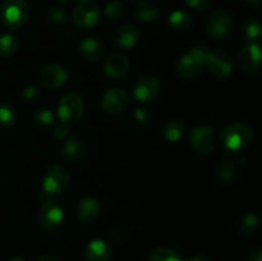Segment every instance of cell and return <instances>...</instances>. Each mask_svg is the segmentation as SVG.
Segmentation results:
<instances>
[{"instance_id":"34","label":"cell","mask_w":262,"mask_h":261,"mask_svg":"<svg viewBox=\"0 0 262 261\" xmlns=\"http://www.w3.org/2000/svg\"><path fill=\"white\" fill-rule=\"evenodd\" d=\"M186 3L194 12H204L209 7L210 0H186Z\"/></svg>"},{"instance_id":"41","label":"cell","mask_w":262,"mask_h":261,"mask_svg":"<svg viewBox=\"0 0 262 261\" xmlns=\"http://www.w3.org/2000/svg\"><path fill=\"white\" fill-rule=\"evenodd\" d=\"M9 261H26V260L23 257H14V258H12V260H9Z\"/></svg>"},{"instance_id":"11","label":"cell","mask_w":262,"mask_h":261,"mask_svg":"<svg viewBox=\"0 0 262 261\" xmlns=\"http://www.w3.org/2000/svg\"><path fill=\"white\" fill-rule=\"evenodd\" d=\"M238 67L246 74H256L261 69V49L258 44H247L238 54Z\"/></svg>"},{"instance_id":"14","label":"cell","mask_w":262,"mask_h":261,"mask_svg":"<svg viewBox=\"0 0 262 261\" xmlns=\"http://www.w3.org/2000/svg\"><path fill=\"white\" fill-rule=\"evenodd\" d=\"M68 79V73L66 68H63L59 64H49L43 67L40 72V82L41 86L45 89H56V87L63 86Z\"/></svg>"},{"instance_id":"4","label":"cell","mask_w":262,"mask_h":261,"mask_svg":"<svg viewBox=\"0 0 262 261\" xmlns=\"http://www.w3.org/2000/svg\"><path fill=\"white\" fill-rule=\"evenodd\" d=\"M28 15L30 8L25 0H5L0 7V23L9 30L22 27Z\"/></svg>"},{"instance_id":"31","label":"cell","mask_w":262,"mask_h":261,"mask_svg":"<svg viewBox=\"0 0 262 261\" xmlns=\"http://www.w3.org/2000/svg\"><path fill=\"white\" fill-rule=\"evenodd\" d=\"M124 14V5L119 0H113L105 7V17L110 20H118Z\"/></svg>"},{"instance_id":"29","label":"cell","mask_w":262,"mask_h":261,"mask_svg":"<svg viewBox=\"0 0 262 261\" xmlns=\"http://www.w3.org/2000/svg\"><path fill=\"white\" fill-rule=\"evenodd\" d=\"M147 261H182L181 256L171 248L160 247L154 250L148 256Z\"/></svg>"},{"instance_id":"26","label":"cell","mask_w":262,"mask_h":261,"mask_svg":"<svg viewBox=\"0 0 262 261\" xmlns=\"http://www.w3.org/2000/svg\"><path fill=\"white\" fill-rule=\"evenodd\" d=\"M235 174H237L235 165L232 161L227 160L217 166L215 177H216V181L219 182L220 184H229L234 181Z\"/></svg>"},{"instance_id":"38","label":"cell","mask_w":262,"mask_h":261,"mask_svg":"<svg viewBox=\"0 0 262 261\" xmlns=\"http://www.w3.org/2000/svg\"><path fill=\"white\" fill-rule=\"evenodd\" d=\"M184 261H209V258H207L205 255H193Z\"/></svg>"},{"instance_id":"2","label":"cell","mask_w":262,"mask_h":261,"mask_svg":"<svg viewBox=\"0 0 262 261\" xmlns=\"http://www.w3.org/2000/svg\"><path fill=\"white\" fill-rule=\"evenodd\" d=\"M69 184V174L60 164H53L45 171L42 181V189L40 193L41 202L54 199L63 193Z\"/></svg>"},{"instance_id":"1","label":"cell","mask_w":262,"mask_h":261,"mask_svg":"<svg viewBox=\"0 0 262 261\" xmlns=\"http://www.w3.org/2000/svg\"><path fill=\"white\" fill-rule=\"evenodd\" d=\"M253 137L252 129L243 123H230L220 132L223 147L229 153H238L247 147Z\"/></svg>"},{"instance_id":"20","label":"cell","mask_w":262,"mask_h":261,"mask_svg":"<svg viewBox=\"0 0 262 261\" xmlns=\"http://www.w3.org/2000/svg\"><path fill=\"white\" fill-rule=\"evenodd\" d=\"M86 261H109L112 251L109 245L102 240H92L84 248Z\"/></svg>"},{"instance_id":"5","label":"cell","mask_w":262,"mask_h":261,"mask_svg":"<svg viewBox=\"0 0 262 261\" xmlns=\"http://www.w3.org/2000/svg\"><path fill=\"white\" fill-rule=\"evenodd\" d=\"M84 112L83 100L77 94H67L58 104V117L61 123H76L82 118Z\"/></svg>"},{"instance_id":"3","label":"cell","mask_w":262,"mask_h":261,"mask_svg":"<svg viewBox=\"0 0 262 261\" xmlns=\"http://www.w3.org/2000/svg\"><path fill=\"white\" fill-rule=\"evenodd\" d=\"M209 51L210 49L207 46H194V48L189 49L179 59L178 66H177V72H178L179 77L186 81L196 78L200 71L204 68Z\"/></svg>"},{"instance_id":"28","label":"cell","mask_w":262,"mask_h":261,"mask_svg":"<svg viewBox=\"0 0 262 261\" xmlns=\"http://www.w3.org/2000/svg\"><path fill=\"white\" fill-rule=\"evenodd\" d=\"M32 120L35 125L40 129L46 130L53 125L54 123V114L49 109H40L33 113Z\"/></svg>"},{"instance_id":"22","label":"cell","mask_w":262,"mask_h":261,"mask_svg":"<svg viewBox=\"0 0 262 261\" xmlns=\"http://www.w3.org/2000/svg\"><path fill=\"white\" fill-rule=\"evenodd\" d=\"M242 32L247 44H258L260 45L262 30L261 25L255 18H247L242 25Z\"/></svg>"},{"instance_id":"39","label":"cell","mask_w":262,"mask_h":261,"mask_svg":"<svg viewBox=\"0 0 262 261\" xmlns=\"http://www.w3.org/2000/svg\"><path fill=\"white\" fill-rule=\"evenodd\" d=\"M37 261H61V260L54 255H42Z\"/></svg>"},{"instance_id":"16","label":"cell","mask_w":262,"mask_h":261,"mask_svg":"<svg viewBox=\"0 0 262 261\" xmlns=\"http://www.w3.org/2000/svg\"><path fill=\"white\" fill-rule=\"evenodd\" d=\"M100 210L101 207H100L99 200L92 196H84L78 202L77 216L84 224H91L99 217Z\"/></svg>"},{"instance_id":"30","label":"cell","mask_w":262,"mask_h":261,"mask_svg":"<svg viewBox=\"0 0 262 261\" xmlns=\"http://www.w3.org/2000/svg\"><path fill=\"white\" fill-rule=\"evenodd\" d=\"M17 122V113L14 107L9 104H0V125L5 128H9L15 124Z\"/></svg>"},{"instance_id":"40","label":"cell","mask_w":262,"mask_h":261,"mask_svg":"<svg viewBox=\"0 0 262 261\" xmlns=\"http://www.w3.org/2000/svg\"><path fill=\"white\" fill-rule=\"evenodd\" d=\"M246 4L251 8H260L261 0H246Z\"/></svg>"},{"instance_id":"24","label":"cell","mask_w":262,"mask_h":261,"mask_svg":"<svg viewBox=\"0 0 262 261\" xmlns=\"http://www.w3.org/2000/svg\"><path fill=\"white\" fill-rule=\"evenodd\" d=\"M184 132H186V125L179 120H171L168 122L163 128V135L166 141L169 142H177L183 137Z\"/></svg>"},{"instance_id":"33","label":"cell","mask_w":262,"mask_h":261,"mask_svg":"<svg viewBox=\"0 0 262 261\" xmlns=\"http://www.w3.org/2000/svg\"><path fill=\"white\" fill-rule=\"evenodd\" d=\"M41 90L36 86H28L23 90L22 96L26 101H35L37 97H40Z\"/></svg>"},{"instance_id":"35","label":"cell","mask_w":262,"mask_h":261,"mask_svg":"<svg viewBox=\"0 0 262 261\" xmlns=\"http://www.w3.org/2000/svg\"><path fill=\"white\" fill-rule=\"evenodd\" d=\"M150 114L146 109H142V107H138V109L135 110L133 113V119L138 123V124H146V123L150 120Z\"/></svg>"},{"instance_id":"36","label":"cell","mask_w":262,"mask_h":261,"mask_svg":"<svg viewBox=\"0 0 262 261\" xmlns=\"http://www.w3.org/2000/svg\"><path fill=\"white\" fill-rule=\"evenodd\" d=\"M68 132L69 128L67 127L64 123H60V124H59L58 127H55V129H54V137L58 138V140H64V138L68 136Z\"/></svg>"},{"instance_id":"17","label":"cell","mask_w":262,"mask_h":261,"mask_svg":"<svg viewBox=\"0 0 262 261\" xmlns=\"http://www.w3.org/2000/svg\"><path fill=\"white\" fill-rule=\"evenodd\" d=\"M129 67L130 63L127 56L122 54H114L105 61L104 73L110 78H122L128 73Z\"/></svg>"},{"instance_id":"10","label":"cell","mask_w":262,"mask_h":261,"mask_svg":"<svg viewBox=\"0 0 262 261\" xmlns=\"http://www.w3.org/2000/svg\"><path fill=\"white\" fill-rule=\"evenodd\" d=\"M189 142L192 147L201 155H209L215 148L214 129L207 125H197L191 130Z\"/></svg>"},{"instance_id":"13","label":"cell","mask_w":262,"mask_h":261,"mask_svg":"<svg viewBox=\"0 0 262 261\" xmlns=\"http://www.w3.org/2000/svg\"><path fill=\"white\" fill-rule=\"evenodd\" d=\"M140 37L141 33L137 26L132 25V23H124L113 32L112 42L117 49L129 50L138 42Z\"/></svg>"},{"instance_id":"27","label":"cell","mask_w":262,"mask_h":261,"mask_svg":"<svg viewBox=\"0 0 262 261\" xmlns=\"http://www.w3.org/2000/svg\"><path fill=\"white\" fill-rule=\"evenodd\" d=\"M258 228V219L255 214H247L239 220L238 223V232L243 237H250V235L255 234L256 230Z\"/></svg>"},{"instance_id":"9","label":"cell","mask_w":262,"mask_h":261,"mask_svg":"<svg viewBox=\"0 0 262 261\" xmlns=\"http://www.w3.org/2000/svg\"><path fill=\"white\" fill-rule=\"evenodd\" d=\"M64 212L60 204L54 199L45 200L41 202L40 212H38V222L40 225L46 230H54L63 222Z\"/></svg>"},{"instance_id":"37","label":"cell","mask_w":262,"mask_h":261,"mask_svg":"<svg viewBox=\"0 0 262 261\" xmlns=\"http://www.w3.org/2000/svg\"><path fill=\"white\" fill-rule=\"evenodd\" d=\"M248 261H262V250L261 247H255L250 252Z\"/></svg>"},{"instance_id":"6","label":"cell","mask_w":262,"mask_h":261,"mask_svg":"<svg viewBox=\"0 0 262 261\" xmlns=\"http://www.w3.org/2000/svg\"><path fill=\"white\" fill-rule=\"evenodd\" d=\"M204 67L211 76L219 79L228 78L233 72L232 58L220 49L209 51Z\"/></svg>"},{"instance_id":"23","label":"cell","mask_w":262,"mask_h":261,"mask_svg":"<svg viewBox=\"0 0 262 261\" xmlns=\"http://www.w3.org/2000/svg\"><path fill=\"white\" fill-rule=\"evenodd\" d=\"M168 23L174 31H183L192 25V17L186 10H174L169 15Z\"/></svg>"},{"instance_id":"19","label":"cell","mask_w":262,"mask_h":261,"mask_svg":"<svg viewBox=\"0 0 262 261\" xmlns=\"http://www.w3.org/2000/svg\"><path fill=\"white\" fill-rule=\"evenodd\" d=\"M79 54L89 61H99L104 58L105 48L94 37H87L79 44Z\"/></svg>"},{"instance_id":"25","label":"cell","mask_w":262,"mask_h":261,"mask_svg":"<svg viewBox=\"0 0 262 261\" xmlns=\"http://www.w3.org/2000/svg\"><path fill=\"white\" fill-rule=\"evenodd\" d=\"M18 48H19V41L15 35L5 33V35L0 36V55L3 58H9V56L14 55Z\"/></svg>"},{"instance_id":"21","label":"cell","mask_w":262,"mask_h":261,"mask_svg":"<svg viewBox=\"0 0 262 261\" xmlns=\"http://www.w3.org/2000/svg\"><path fill=\"white\" fill-rule=\"evenodd\" d=\"M133 14L141 22H154L160 14V9L155 3L143 0V2L137 3L135 5Z\"/></svg>"},{"instance_id":"12","label":"cell","mask_w":262,"mask_h":261,"mask_svg":"<svg viewBox=\"0 0 262 261\" xmlns=\"http://www.w3.org/2000/svg\"><path fill=\"white\" fill-rule=\"evenodd\" d=\"M232 30V18L224 9H217L211 13L206 22V31L215 40L224 38Z\"/></svg>"},{"instance_id":"7","label":"cell","mask_w":262,"mask_h":261,"mask_svg":"<svg viewBox=\"0 0 262 261\" xmlns=\"http://www.w3.org/2000/svg\"><path fill=\"white\" fill-rule=\"evenodd\" d=\"M72 19L78 27L92 28L99 23L100 8L94 0L79 2L72 12Z\"/></svg>"},{"instance_id":"18","label":"cell","mask_w":262,"mask_h":261,"mask_svg":"<svg viewBox=\"0 0 262 261\" xmlns=\"http://www.w3.org/2000/svg\"><path fill=\"white\" fill-rule=\"evenodd\" d=\"M87 153V143L83 138L74 137L67 141L63 147L64 160L69 163H78Z\"/></svg>"},{"instance_id":"32","label":"cell","mask_w":262,"mask_h":261,"mask_svg":"<svg viewBox=\"0 0 262 261\" xmlns=\"http://www.w3.org/2000/svg\"><path fill=\"white\" fill-rule=\"evenodd\" d=\"M46 19L51 25H61V23L66 22V12L63 9H60V8L51 7L46 12Z\"/></svg>"},{"instance_id":"42","label":"cell","mask_w":262,"mask_h":261,"mask_svg":"<svg viewBox=\"0 0 262 261\" xmlns=\"http://www.w3.org/2000/svg\"><path fill=\"white\" fill-rule=\"evenodd\" d=\"M76 2L79 3V2H86V0H76Z\"/></svg>"},{"instance_id":"8","label":"cell","mask_w":262,"mask_h":261,"mask_svg":"<svg viewBox=\"0 0 262 261\" xmlns=\"http://www.w3.org/2000/svg\"><path fill=\"white\" fill-rule=\"evenodd\" d=\"M101 109L105 113L109 114H120L124 113L129 106V96H128L127 91L122 87H114L110 89L102 95L101 101Z\"/></svg>"},{"instance_id":"15","label":"cell","mask_w":262,"mask_h":261,"mask_svg":"<svg viewBox=\"0 0 262 261\" xmlns=\"http://www.w3.org/2000/svg\"><path fill=\"white\" fill-rule=\"evenodd\" d=\"M159 91H160V83H159L158 78L152 76H145L138 79L133 94L138 101L148 102L155 100V97L159 95Z\"/></svg>"},{"instance_id":"43","label":"cell","mask_w":262,"mask_h":261,"mask_svg":"<svg viewBox=\"0 0 262 261\" xmlns=\"http://www.w3.org/2000/svg\"><path fill=\"white\" fill-rule=\"evenodd\" d=\"M59 2H68V0H59Z\"/></svg>"}]
</instances>
